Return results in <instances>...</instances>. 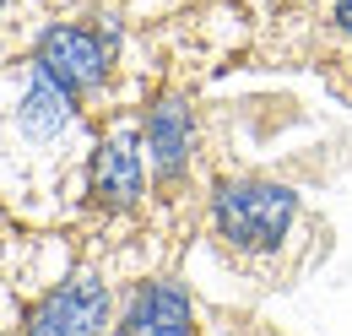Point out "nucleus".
I'll return each instance as SVG.
<instances>
[{"label": "nucleus", "mask_w": 352, "mask_h": 336, "mask_svg": "<svg viewBox=\"0 0 352 336\" xmlns=\"http://www.w3.org/2000/svg\"><path fill=\"white\" fill-rule=\"evenodd\" d=\"M109 320V288L98 277H71L28 315V336H98Z\"/></svg>", "instance_id": "7ed1b4c3"}, {"label": "nucleus", "mask_w": 352, "mask_h": 336, "mask_svg": "<svg viewBox=\"0 0 352 336\" xmlns=\"http://www.w3.org/2000/svg\"><path fill=\"white\" fill-rule=\"evenodd\" d=\"M190 147H195V114H190V103L163 98V103L146 114V152H152L157 174L174 179L179 168L190 163Z\"/></svg>", "instance_id": "423d86ee"}, {"label": "nucleus", "mask_w": 352, "mask_h": 336, "mask_svg": "<svg viewBox=\"0 0 352 336\" xmlns=\"http://www.w3.org/2000/svg\"><path fill=\"white\" fill-rule=\"evenodd\" d=\"M190 326H195L190 298L179 293L174 282H152V288H141L135 304L125 309L120 336H190Z\"/></svg>", "instance_id": "39448f33"}, {"label": "nucleus", "mask_w": 352, "mask_h": 336, "mask_svg": "<svg viewBox=\"0 0 352 336\" xmlns=\"http://www.w3.org/2000/svg\"><path fill=\"white\" fill-rule=\"evenodd\" d=\"M109 49H114V33H87V28L60 22V28H49L44 39H38V60L33 65L49 71L71 98H82V92H92V87L103 82Z\"/></svg>", "instance_id": "f03ea898"}, {"label": "nucleus", "mask_w": 352, "mask_h": 336, "mask_svg": "<svg viewBox=\"0 0 352 336\" xmlns=\"http://www.w3.org/2000/svg\"><path fill=\"white\" fill-rule=\"evenodd\" d=\"M135 196H141V152H135L131 130H120L92 152V201L98 207H135Z\"/></svg>", "instance_id": "20e7f679"}, {"label": "nucleus", "mask_w": 352, "mask_h": 336, "mask_svg": "<svg viewBox=\"0 0 352 336\" xmlns=\"http://www.w3.org/2000/svg\"><path fill=\"white\" fill-rule=\"evenodd\" d=\"M298 217V196L287 185L265 179H233L212 196V222L233 250H276L282 233Z\"/></svg>", "instance_id": "f257e3e1"}, {"label": "nucleus", "mask_w": 352, "mask_h": 336, "mask_svg": "<svg viewBox=\"0 0 352 336\" xmlns=\"http://www.w3.org/2000/svg\"><path fill=\"white\" fill-rule=\"evenodd\" d=\"M336 28L352 33V0H336Z\"/></svg>", "instance_id": "0eeeda50"}, {"label": "nucleus", "mask_w": 352, "mask_h": 336, "mask_svg": "<svg viewBox=\"0 0 352 336\" xmlns=\"http://www.w3.org/2000/svg\"><path fill=\"white\" fill-rule=\"evenodd\" d=\"M0 6H6V0H0Z\"/></svg>", "instance_id": "6e6552de"}]
</instances>
